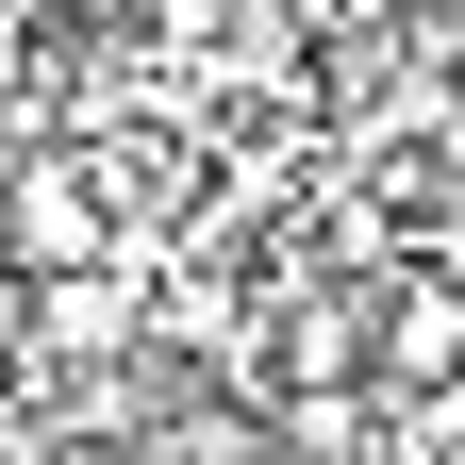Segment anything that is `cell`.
<instances>
[{
    "mask_svg": "<svg viewBox=\"0 0 465 465\" xmlns=\"http://www.w3.org/2000/svg\"><path fill=\"white\" fill-rule=\"evenodd\" d=\"M366 366H382L399 399H432V382H465V282H449V266H416V282L382 300V332H366Z\"/></svg>",
    "mask_w": 465,
    "mask_h": 465,
    "instance_id": "1",
    "label": "cell"
},
{
    "mask_svg": "<svg viewBox=\"0 0 465 465\" xmlns=\"http://www.w3.org/2000/svg\"><path fill=\"white\" fill-rule=\"evenodd\" d=\"M100 250H116V216H100L84 183H50V166H34V200H17V266L67 282V266H100Z\"/></svg>",
    "mask_w": 465,
    "mask_h": 465,
    "instance_id": "2",
    "label": "cell"
},
{
    "mask_svg": "<svg viewBox=\"0 0 465 465\" xmlns=\"http://www.w3.org/2000/svg\"><path fill=\"white\" fill-rule=\"evenodd\" d=\"M34 332H50V349H116V282H100V266L34 282Z\"/></svg>",
    "mask_w": 465,
    "mask_h": 465,
    "instance_id": "3",
    "label": "cell"
},
{
    "mask_svg": "<svg viewBox=\"0 0 465 465\" xmlns=\"http://www.w3.org/2000/svg\"><path fill=\"white\" fill-rule=\"evenodd\" d=\"M17 332H34V266L0 250V349H17Z\"/></svg>",
    "mask_w": 465,
    "mask_h": 465,
    "instance_id": "4",
    "label": "cell"
},
{
    "mask_svg": "<svg viewBox=\"0 0 465 465\" xmlns=\"http://www.w3.org/2000/svg\"><path fill=\"white\" fill-rule=\"evenodd\" d=\"M17 200H34V166H17V134H0V250H17Z\"/></svg>",
    "mask_w": 465,
    "mask_h": 465,
    "instance_id": "5",
    "label": "cell"
},
{
    "mask_svg": "<svg viewBox=\"0 0 465 465\" xmlns=\"http://www.w3.org/2000/svg\"><path fill=\"white\" fill-rule=\"evenodd\" d=\"M150 17H166V34H183V50H200V34H216V17H232V0H150Z\"/></svg>",
    "mask_w": 465,
    "mask_h": 465,
    "instance_id": "6",
    "label": "cell"
},
{
    "mask_svg": "<svg viewBox=\"0 0 465 465\" xmlns=\"http://www.w3.org/2000/svg\"><path fill=\"white\" fill-rule=\"evenodd\" d=\"M432 266H449V282H465V200H449V216H432Z\"/></svg>",
    "mask_w": 465,
    "mask_h": 465,
    "instance_id": "7",
    "label": "cell"
},
{
    "mask_svg": "<svg viewBox=\"0 0 465 465\" xmlns=\"http://www.w3.org/2000/svg\"><path fill=\"white\" fill-rule=\"evenodd\" d=\"M50 465H134V449H116V432H84V449H50Z\"/></svg>",
    "mask_w": 465,
    "mask_h": 465,
    "instance_id": "8",
    "label": "cell"
},
{
    "mask_svg": "<svg viewBox=\"0 0 465 465\" xmlns=\"http://www.w3.org/2000/svg\"><path fill=\"white\" fill-rule=\"evenodd\" d=\"M67 17H116V0H67Z\"/></svg>",
    "mask_w": 465,
    "mask_h": 465,
    "instance_id": "9",
    "label": "cell"
}]
</instances>
